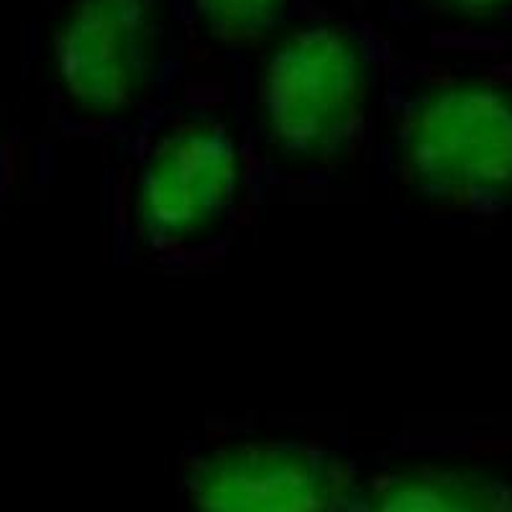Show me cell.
I'll list each match as a JSON object with an SVG mask.
<instances>
[{
    "label": "cell",
    "mask_w": 512,
    "mask_h": 512,
    "mask_svg": "<svg viewBox=\"0 0 512 512\" xmlns=\"http://www.w3.org/2000/svg\"><path fill=\"white\" fill-rule=\"evenodd\" d=\"M351 512H512V487L477 469H410L359 492Z\"/></svg>",
    "instance_id": "6"
},
{
    "label": "cell",
    "mask_w": 512,
    "mask_h": 512,
    "mask_svg": "<svg viewBox=\"0 0 512 512\" xmlns=\"http://www.w3.org/2000/svg\"><path fill=\"white\" fill-rule=\"evenodd\" d=\"M415 180L454 203L512 190V98L495 85L454 82L415 103L402 131Z\"/></svg>",
    "instance_id": "1"
},
{
    "label": "cell",
    "mask_w": 512,
    "mask_h": 512,
    "mask_svg": "<svg viewBox=\"0 0 512 512\" xmlns=\"http://www.w3.org/2000/svg\"><path fill=\"white\" fill-rule=\"evenodd\" d=\"M239 180V157L223 131L187 126L169 136L146 167L139 213L159 239H182L226 208Z\"/></svg>",
    "instance_id": "5"
},
{
    "label": "cell",
    "mask_w": 512,
    "mask_h": 512,
    "mask_svg": "<svg viewBox=\"0 0 512 512\" xmlns=\"http://www.w3.org/2000/svg\"><path fill=\"white\" fill-rule=\"evenodd\" d=\"M361 98V57L338 31H300L269 59L264 108L274 139L287 152L303 157L336 152L354 134Z\"/></svg>",
    "instance_id": "2"
},
{
    "label": "cell",
    "mask_w": 512,
    "mask_h": 512,
    "mask_svg": "<svg viewBox=\"0 0 512 512\" xmlns=\"http://www.w3.org/2000/svg\"><path fill=\"white\" fill-rule=\"evenodd\" d=\"M208 24L226 39H256L280 13L282 0H198Z\"/></svg>",
    "instance_id": "7"
},
{
    "label": "cell",
    "mask_w": 512,
    "mask_h": 512,
    "mask_svg": "<svg viewBox=\"0 0 512 512\" xmlns=\"http://www.w3.org/2000/svg\"><path fill=\"white\" fill-rule=\"evenodd\" d=\"M198 512H351L356 487L333 456L300 446H239L190 474Z\"/></svg>",
    "instance_id": "3"
},
{
    "label": "cell",
    "mask_w": 512,
    "mask_h": 512,
    "mask_svg": "<svg viewBox=\"0 0 512 512\" xmlns=\"http://www.w3.org/2000/svg\"><path fill=\"white\" fill-rule=\"evenodd\" d=\"M443 3H448V6H454L466 13H487L500 8L502 3H507V0H443Z\"/></svg>",
    "instance_id": "8"
},
{
    "label": "cell",
    "mask_w": 512,
    "mask_h": 512,
    "mask_svg": "<svg viewBox=\"0 0 512 512\" xmlns=\"http://www.w3.org/2000/svg\"><path fill=\"white\" fill-rule=\"evenodd\" d=\"M154 18L146 0H80L64 21L57 64L77 103L116 111L144 80Z\"/></svg>",
    "instance_id": "4"
}]
</instances>
